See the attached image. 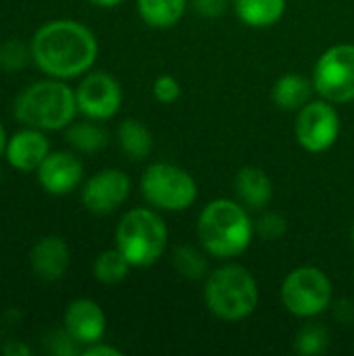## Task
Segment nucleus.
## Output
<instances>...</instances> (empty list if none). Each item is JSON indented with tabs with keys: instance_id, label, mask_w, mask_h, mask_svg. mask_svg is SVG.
I'll use <instances>...</instances> for the list:
<instances>
[{
	"instance_id": "obj_1",
	"label": "nucleus",
	"mask_w": 354,
	"mask_h": 356,
	"mask_svg": "<svg viewBox=\"0 0 354 356\" xmlns=\"http://www.w3.org/2000/svg\"><path fill=\"white\" fill-rule=\"evenodd\" d=\"M29 46L35 65L56 79H71L86 73L98 56L96 35L73 19L44 23L33 33Z\"/></svg>"
},
{
	"instance_id": "obj_2",
	"label": "nucleus",
	"mask_w": 354,
	"mask_h": 356,
	"mask_svg": "<svg viewBox=\"0 0 354 356\" xmlns=\"http://www.w3.org/2000/svg\"><path fill=\"white\" fill-rule=\"evenodd\" d=\"M196 232L209 254L227 261L250 246L255 225L244 207L230 198H217L202 209Z\"/></svg>"
},
{
	"instance_id": "obj_3",
	"label": "nucleus",
	"mask_w": 354,
	"mask_h": 356,
	"mask_svg": "<svg viewBox=\"0 0 354 356\" xmlns=\"http://www.w3.org/2000/svg\"><path fill=\"white\" fill-rule=\"evenodd\" d=\"M77 111L75 92L56 77L31 83L15 100L17 121L42 131L69 127Z\"/></svg>"
},
{
	"instance_id": "obj_4",
	"label": "nucleus",
	"mask_w": 354,
	"mask_h": 356,
	"mask_svg": "<svg viewBox=\"0 0 354 356\" xmlns=\"http://www.w3.org/2000/svg\"><path fill=\"white\" fill-rule=\"evenodd\" d=\"M204 302L215 317L242 321L252 315L259 305L257 280L242 265H225L207 277Z\"/></svg>"
},
{
	"instance_id": "obj_5",
	"label": "nucleus",
	"mask_w": 354,
	"mask_h": 356,
	"mask_svg": "<svg viewBox=\"0 0 354 356\" xmlns=\"http://www.w3.org/2000/svg\"><path fill=\"white\" fill-rule=\"evenodd\" d=\"M169 232L165 221L150 209H131L115 232V244L131 267H150L167 250Z\"/></svg>"
},
{
	"instance_id": "obj_6",
	"label": "nucleus",
	"mask_w": 354,
	"mask_h": 356,
	"mask_svg": "<svg viewBox=\"0 0 354 356\" xmlns=\"http://www.w3.org/2000/svg\"><path fill=\"white\" fill-rule=\"evenodd\" d=\"M140 188L148 204L169 213L190 209L198 194L194 177L186 169L169 163L150 165L142 175Z\"/></svg>"
},
{
	"instance_id": "obj_7",
	"label": "nucleus",
	"mask_w": 354,
	"mask_h": 356,
	"mask_svg": "<svg viewBox=\"0 0 354 356\" xmlns=\"http://www.w3.org/2000/svg\"><path fill=\"white\" fill-rule=\"evenodd\" d=\"M332 282L317 267H298L282 284V305L300 319H313L332 305Z\"/></svg>"
},
{
	"instance_id": "obj_8",
	"label": "nucleus",
	"mask_w": 354,
	"mask_h": 356,
	"mask_svg": "<svg viewBox=\"0 0 354 356\" xmlns=\"http://www.w3.org/2000/svg\"><path fill=\"white\" fill-rule=\"evenodd\" d=\"M313 88L332 104L354 100V46L338 44L325 50L313 71Z\"/></svg>"
},
{
	"instance_id": "obj_9",
	"label": "nucleus",
	"mask_w": 354,
	"mask_h": 356,
	"mask_svg": "<svg viewBox=\"0 0 354 356\" xmlns=\"http://www.w3.org/2000/svg\"><path fill=\"white\" fill-rule=\"evenodd\" d=\"M296 140L309 152L330 150L340 136V115L328 100L307 102L296 117Z\"/></svg>"
},
{
	"instance_id": "obj_10",
	"label": "nucleus",
	"mask_w": 354,
	"mask_h": 356,
	"mask_svg": "<svg viewBox=\"0 0 354 356\" xmlns=\"http://www.w3.org/2000/svg\"><path fill=\"white\" fill-rule=\"evenodd\" d=\"M77 108L92 121H104L119 113L123 92L119 81L108 73H90L75 92Z\"/></svg>"
},
{
	"instance_id": "obj_11",
	"label": "nucleus",
	"mask_w": 354,
	"mask_h": 356,
	"mask_svg": "<svg viewBox=\"0 0 354 356\" xmlns=\"http://www.w3.org/2000/svg\"><path fill=\"white\" fill-rule=\"evenodd\" d=\"M129 190L131 181L123 171L104 169L86 181L81 190V202L94 215H108L127 200Z\"/></svg>"
},
{
	"instance_id": "obj_12",
	"label": "nucleus",
	"mask_w": 354,
	"mask_h": 356,
	"mask_svg": "<svg viewBox=\"0 0 354 356\" xmlns=\"http://www.w3.org/2000/svg\"><path fill=\"white\" fill-rule=\"evenodd\" d=\"M35 173H38L40 186L48 194L65 196V194H71L81 184L83 165L71 152H50Z\"/></svg>"
},
{
	"instance_id": "obj_13",
	"label": "nucleus",
	"mask_w": 354,
	"mask_h": 356,
	"mask_svg": "<svg viewBox=\"0 0 354 356\" xmlns=\"http://www.w3.org/2000/svg\"><path fill=\"white\" fill-rule=\"evenodd\" d=\"M65 330L77 344H96L106 332L104 311L90 298H77L65 311Z\"/></svg>"
},
{
	"instance_id": "obj_14",
	"label": "nucleus",
	"mask_w": 354,
	"mask_h": 356,
	"mask_svg": "<svg viewBox=\"0 0 354 356\" xmlns=\"http://www.w3.org/2000/svg\"><path fill=\"white\" fill-rule=\"evenodd\" d=\"M48 154H50L48 138L44 136L42 129H35V127H27L23 131H17L6 142V150H4L8 165L15 167L17 171H23V173L38 171V167L44 163V159Z\"/></svg>"
},
{
	"instance_id": "obj_15",
	"label": "nucleus",
	"mask_w": 354,
	"mask_h": 356,
	"mask_svg": "<svg viewBox=\"0 0 354 356\" xmlns=\"http://www.w3.org/2000/svg\"><path fill=\"white\" fill-rule=\"evenodd\" d=\"M29 267L44 282H58L69 269V246L58 236L40 238L29 252Z\"/></svg>"
},
{
	"instance_id": "obj_16",
	"label": "nucleus",
	"mask_w": 354,
	"mask_h": 356,
	"mask_svg": "<svg viewBox=\"0 0 354 356\" xmlns=\"http://www.w3.org/2000/svg\"><path fill=\"white\" fill-rule=\"evenodd\" d=\"M236 192L246 209L261 211L273 196V186L269 175L259 167H244L236 175Z\"/></svg>"
},
{
	"instance_id": "obj_17",
	"label": "nucleus",
	"mask_w": 354,
	"mask_h": 356,
	"mask_svg": "<svg viewBox=\"0 0 354 356\" xmlns=\"http://www.w3.org/2000/svg\"><path fill=\"white\" fill-rule=\"evenodd\" d=\"M313 81L305 79L303 75L296 73H288L284 77H280L273 86V102L277 104V108L282 111H300L313 92Z\"/></svg>"
},
{
	"instance_id": "obj_18",
	"label": "nucleus",
	"mask_w": 354,
	"mask_h": 356,
	"mask_svg": "<svg viewBox=\"0 0 354 356\" xmlns=\"http://www.w3.org/2000/svg\"><path fill=\"white\" fill-rule=\"evenodd\" d=\"M236 15L250 27H271L286 13V0H234Z\"/></svg>"
},
{
	"instance_id": "obj_19",
	"label": "nucleus",
	"mask_w": 354,
	"mask_h": 356,
	"mask_svg": "<svg viewBox=\"0 0 354 356\" xmlns=\"http://www.w3.org/2000/svg\"><path fill=\"white\" fill-rule=\"evenodd\" d=\"M117 138L121 144V150L131 159V161H144L150 156L152 148H154V140L152 134L148 131V127L136 119H125L119 129H117Z\"/></svg>"
},
{
	"instance_id": "obj_20",
	"label": "nucleus",
	"mask_w": 354,
	"mask_h": 356,
	"mask_svg": "<svg viewBox=\"0 0 354 356\" xmlns=\"http://www.w3.org/2000/svg\"><path fill=\"white\" fill-rule=\"evenodd\" d=\"M186 4L188 0H138V10L150 27L167 29L184 17Z\"/></svg>"
},
{
	"instance_id": "obj_21",
	"label": "nucleus",
	"mask_w": 354,
	"mask_h": 356,
	"mask_svg": "<svg viewBox=\"0 0 354 356\" xmlns=\"http://www.w3.org/2000/svg\"><path fill=\"white\" fill-rule=\"evenodd\" d=\"M67 142L79 152H98L108 144V134L100 125L92 121H83V123L69 125Z\"/></svg>"
},
{
	"instance_id": "obj_22",
	"label": "nucleus",
	"mask_w": 354,
	"mask_h": 356,
	"mask_svg": "<svg viewBox=\"0 0 354 356\" xmlns=\"http://www.w3.org/2000/svg\"><path fill=\"white\" fill-rule=\"evenodd\" d=\"M131 263L125 259V254L119 248H111L98 254V259L94 261V277L100 284H119L121 280L127 277Z\"/></svg>"
},
{
	"instance_id": "obj_23",
	"label": "nucleus",
	"mask_w": 354,
	"mask_h": 356,
	"mask_svg": "<svg viewBox=\"0 0 354 356\" xmlns=\"http://www.w3.org/2000/svg\"><path fill=\"white\" fill-rule=\"evenodd\" d=\"M330 346V334L323 325L307 323L298 330L294 338V350L300 356L323 355Z\"/></svg>"
},
{
	"instance_id": "obj_24",
	"label": "nucleus",
	"mask_w": 354,
	"mask_h": 356,
	"mask_svg": "<svg viewBox=\"0 0 354 356\" xmlns=\"http://www.w3.org/2000/svg\"><path fill=\"white\" fill-rule=\"evenodd\" d=\"M173 265L186 280H202L207 275V261L200 250L192 246H179L173 252Z\"/></svg>"
},
{
	"instance_id": "obj_25",
	"label": "nucleus",
	"mask_w": 354,
	"mask_h": 356,
	"mask_svg": "<svg viewBox=\"0 0 354 356\" xmlns=\"http://www.w3.org/2000/svg\"><path fill=\"white\" fill-rule=\"evenodd\" d=\"M31 56V46L27 48L21 40H6L0 44V69L21 71Z\"/></svg>"
},
{
	"instance_id": "obj_26",
	"label": "nucleus",
	"mask_w": 354,
	"mask_h": 356,
	"mask_svg": "<svg viewBox=\"0 0 354 356\" xmlns=\"http://www.w3.org/2000/svg\"><path fill=\"white\" fill-rule=\"evenodd\" d=\"M255 232L263 240H280L288 232V221L280 213H263L255 223Z\"/></svg>"
},
{
	"instance_id": "obj_27",
	"label": "nucleus",
	"mask_w": 354,
	"mask_h": 356,
	"mask_svg": "<svg viewBox=\"0 0 354 356\" xmlns=\"http://www.w3.org/2000/svg\"><path fill=\"white\" fill-rule=\"evenodd\" d=\"M152 94L159 102L163 104H171L179 98L182 94V86L175 77L171 75H161L154 79V86H152Z\"/></svg>"
},
{
	"instance_id": "obj_28",
	"label": "nucleus",
	"mask_w": 354,
	"mask_h": 356,
	"mask_svg": "<svg viewBox=\"0 0 354 356\" xmlns=\"http://www.w3.org/2000/svg\"><path fill=\"white\" fill-rule=\"evenodd\" d=\"M77 342L69 336V332L67 330H63V332H54L52 336H50V353L52 355H61V356H69V355H75L77 353Z\"/></svg>"
},
{
	"instance_id": "obj_29",
	"label": "nucleus",
	"mask_w": 354,
	"mask_h": 356,
	"mask_svg": "<svg viewBox=\"0 0 354 356\" xmlns=\"http://www.w3.org/2000/svg\"><path fill=\"white\" fill-rule=\"evenodd\" d=\"M230 0H192V8L200 15V17H219L227 10Z\"/></svg>"
},
{
	"instance_id": "obj_30",
	"label": "nucleus",
	"mask_w": 354,
	"mask_h": 356,
	"mask_svg": "<svg viewBox=\"0 0 354 356\" xmlns=\"http://www.w3.org/2000/svg\"><path fill=\"white\" fill-rule=\"evenodd\" d=\"M334 315L338 321L346 323V325H353L354 323V300H348V298H342L336 302L334 307Z\"/></svg>"
},
{
	"instance_id": "obj_31",
	"label": "nucleus",
	"mask_w": 354,
	"mask_h": 356,
	"mask_svg": "<svg viewBox=\"0 0 354 356\" xmlns=\"http://www.w3.org/2000/svg\"><path fill=\"white\" fill-rule=\"evenodd\" d=\"M83 356H121V350H117V348H113V346H106V344L96 342V344L86 346Z\"/></svg>"
},
{
	"instance_id": "obj_32",
	"label": "nucleus",
	"mask_w": 354,
	"mask_h": 356,
	"mask_svg": "<svg viewBox=\"0 0 354 356\" xmlns=\"http://www.w3.org/2000/svg\"><path fill=\"white\" fill-rule=\"evenodd\" d=\"M2 353H4V355H10V356H27V355H31L29 346H27V344H23V342H19V340H15V342L6 344V346L2 348Z\"/></svg>"
},
{
	"instance_id": "obj_33",
	"label": "nucleus",
	"mask_w": 354,
	"mask_h": 356,
	"mask_svg": "<svg viewBox=\"0 0 354 356\" xmlns=\"http://www.w3.org/2000/svg\"><path fill=\"white\" fill-rule=\"evenodd\" d=\"M6 142H8V138H6L4 125H2V121H0V156H2V154H4V150H6Z\"/></svg>"
},
{
	"instance_id": "obj_34",
	"label": "nucleus",
	"mask_w": 354,
	"mask_h": 356,
	"mask_svg": "<svg viewBox=\"0 0 354 356\" xmlns=\"http://www.w3.org/2000/svg\"><path fill=\"white\" fill-rule=\"evenodd\" d=\"M92 4H96V6H117L119 2H123V0H90Z\"/></svg>"
},
{
	"instance_id": "obj_35",
	"label": "nucleus",
	"mask_w": 354,
	"mask_h": 356,
	"mask_svg": "<svg viewBox=\"0 0 354 356\" xmlns=\"http://www.w3.org/2000/svg\"><path fill=\"white\" fill-rule=\"evenodd\" d=\"M351 238H353V244H354V223H353V232H351Z\"/></svg>"
}]
</instances>
